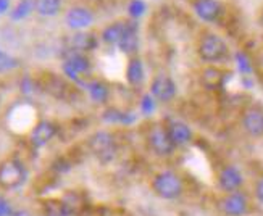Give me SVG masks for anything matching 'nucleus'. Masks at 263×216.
<instances>
[{"instance_id":"24","label":"nucleus","mask_w":263,"mask_h":216,"mask_svg":"<svg viewBox=\"0 0 263 216\" xmlns=\"http://www.w3.org/2000/svg\"><path fill=\"white\" fill-rule=\"evenodd\" d=\"M128 10H129V15L133 18H139V16L144 15L145 4L142 2V0H133V2L129 4V7H128Z\"/></svg>"},{"instance_id":"11","label":"nucleus","mask_w":263,"mask_h":216,"mask_svg":"<svg viewBox=\"0 0 263 216\" xmlns=\"http://www.w3.org/2000/svg\"><path fill=\"white\" fill-rule=\"evenodd\" d=\"M242 183H244L242 173L233 165L224 166L218 174V186L223 192H226V194L237 192L239 189H241Z\"/></svg>"},{"instance_id":"22","label":"nucleus","mask_w":263,"mask_h":216,"mask_svg":"<svg viewBox=\"0 0 263 216\" xmlns=\"http://www.w3.org/2000/svg\"><path fill=\"white\" fill-rule=\"evenodd\" d=\"M45 89H47L53 97H59V99H63L68 92V86L57 76L49 77V83H45Z\"/></svg>"},{"instance_id":"3","label":"nucleus","mask_w":263,"mask_h":216,"mask_svg":"<svg viewBox=\"0 0 263 216\" xmlns=\"http://www.w3.org/2000/svg\"><path fill=\"white\" fill-rule=\"evenodd\" d=\"M89 147L102 163L111 162L117 155V145L113 141V135L107 131H99L90 135Z\"/></svg>"},{"instance_id":"9","label":"nucleus","mask_w":263,"mask_h":216,"mask_svg":"<svg viewBox=\"0 0 263 216\" xmlns=\"http://www.w3.org/2000/svg\"><path fill=\"white\" fill-rule=\"evenodd\" d=\"M65 23L71 29L84 31L94 23V13L86 7H71L65 15Z\"/></svg>"},{"instance_id":"15","label":"nucleus","mask_w":263,"mask_h":216,"mask_svg":"<svg viewBox=\"0 0 263 216\" xmlns=\"http://www.w3.org/2000/svg\"><path fill=\"white\" fill-rule=\"evenodd\" d=\"M131 25V21H115L104 28L102 31V41L108 45H118L123 39V36L126 34L128 28Z\"/></svg>"},{"instance_id":"12","label":"nucleus","mask_w":263,"mask_h":216,"mask_svg":"<svg viewBox=\"0 0 263 216\" xmlns=\"http://www.w3.org/2000/svg\"><path fill=\"white\" fill-rule=\"evenodd\" d=\"M194 11L200 19L213 23L221 16L223 7L218 0H196L194 2Z\"/></svg>"},{"instance_id":"17","label":"nucleus","mask_w":263,"mask_h":216,"mask_svg":"<svg viewBox=\"0 0 263 216\" xmlns=\"http://www.w3.org/2000/svg\"><path fill=\"white\" fill-rule=\"evenodd\" d=\"M118 47L123 53L126 55H134L139 49V36H137V23L131 21V25L126 31V34L123 36L121 42L118 44Z\"/></svg>"},{"instance_id":"30","label":"nucleus","mask_w":263,"mask_h":216,"mask_svg":"<svg viewBox=\"0 0 263 216\" xmlns=\"http://www.w3.org/2000/svg\"><path fill=\"white\" fill-rule=\"evenodd\" d=\"M10 7V0H0V15L5 13Z\"/></svg>"},{"instance_id":"27","label":"nucleus","mask_w":263,"mask_h":216,"mask_svg":"<svg viewBox=\"0 0 263 216\" xmlns=\"http://www.w3.org/2000/svg\"><path fill=\"white\" fill-rule=\"evenodd\" d=\"M237 63H239V68H241V71L250 73V63L244 53H237Z\"/></svg>"},{"instance_id":"14","label":"nucleus","mask_w":263,"mask_h":216,"mask_svg":"<svg viewBox=\"0 0 263 216\" xmlns=\"http://www.w3.org/2000/svg\"><path fill=\"white\" fill-rule=\"evenodd\" d=\"M166 131L170 134L171 142L175 144V147L186 145L192 139V131H191V128L187 126L186 123H182V121H176V120L170 121L166 124Z\"/></svg>"},{"instance_id":"23","label":"nucleus","mask_w":263,"mask_h":216,"mask_svg":"<svg viewBox=\"0 0 263 216\" xmlns=\"http://www.w3.org/2000/svg\"><path fill=\"white\" fill-rule=\"evenodd\" d=\"M221 79H223V74L220 70H216V68H207L202 74V83L209 89L218 87L221 84Z\"/></svg>"},{"instance_id":"5","label":"nucleus","mask_w":263,"mask_h":216,"mask_svg":"<svg viewBox=\"0 0 263 216\" xmlns=\"http://www.w3.org/2000/svg\"><path fill=\"white\" fill-rule=\"evenodd\" d=\"M147 142H148V147L152 149V152L160 156H168L176 149L175 144L170 139V134H168L166 128H163V126H155L151 132H148Z\"/></svg>"},{"instance_id":"1","label":"nucleus","mask_w":263,"mask_h":216,"mask_svg":"<svg viewBox=\"0 0 263 216\" xmlns=\"http://www.w3.org/2000/svg\"><path fill=\"white\" fill-rule=\"evenodd\" d=\"M199 58L209 65L221 63L230 55V47L221 36L215 32H205L197 45Z\"/></svg>"},{"instance_id":"6","label":"nucleus","mask_w":263,"mask_h":216,"mask_svg":"<svg viewBox=\"0 0 263 216\" xmlns=\"http://www.w3.org/2000/svg\"><path fill=\"white\" fill-rule=\"evenodd\" d=\"M151 94L160 102H171L176 95V84L168 74H157L152 79Z\"/></svg>"},{"instance_id":"18","label":"nucleus","mask_w":263,"mask_h":216,"mask_svg":"<svg viewBox=\"0 0 263 216\" xmlns=\"http://www.w3.org/2000/svg\"><path fill=\"white\" fill-rule=\"evenodd\" d=\"M144 65L139 58H131L126 66V79L131 86H141L144 81Z\"/></svg>"},{"instance_id":"7","label":"nucleus","mask_w":263,"mask_h":216,"mask_svg":"<svg viewBox=\"0 0 263 216\" xmlns=\"http://www.w3.org/2000/svg\"><path fill=\"white\" fill-rule=\"evenodd\" d=\"M90 62L86 55L73 52L63 63V71L68 77H71L73 81H81V76L89 73Z\"/></svg>"},{"instance_id":"20","label":"nucleus","mask_w":263,"mask_h":216,"mask_svg":"<svg viewBox=\"0 0 263 216\" xmlns=\"http://www.w3.org/2000/svg\"><path fill=\"white\" fill-rule=\"evenodd\" d=\"M87 90H89V95L90 99H92L94 102H97V104H104V102L108 99V87L100 83V81H92L86 84Z\"/></svg>"},{"instance_id":"21","label":"nucleus","mask_w":263,"mask_h":216,"mask_svg":"<svg viewBox=\"0 0 263 216\" xmlns=\"http://www.w3.org/2000/svg\"><path fill=\"white\" fill-rule=\"evenodd\" d=\"M36 10V4H34V0H20L18 5L11 10V19H23L26 18L28 15H31V11Z\"/></svg>"},{"instance_id":"25","label":"nucleus","mask_w":263,"mask_h":216,"mask_svg":"<svg viewBox=\"0 0 263 216\" xmlns=\"http://www.w3.org/2000/svg\"><path fill=\"white\" fill-rule=\"evenodd\" d=\"M141 108L144 111V115H151V113L155 110V100L151 94H147L142 97V102H141Z\"/></svg>"},{"instance_id":"19","label":"nucleus","mask_w":263,"mask_h":216,"mask_svg":"<svg viewBox=\"0 0 263 216\" xmlns=\"http://www.w3.org/2000/svg\"><path fill=\"white\" fill-rule=\"evenodd\" d=\"M36 4V11L41 16H55L60 13L63 7V0H34Z\"/></svg>"},{"instance_id":"13","label":"nucleus","mask_w":263,"mask_h":216,"mask_svg":"<svg viewBox=\"0 0 263 216\" xmlns=\"http://www.w3.org/2000/svg\"><path fill=\"white\" fill-rule=\"evenodd\" d=\"M57 134V126L50 121H41L31 131V142L34 147H44L49 144Z\"/></svg>"},{"instance_id":"10","label":"nucleus","mask_w":263,"mask_h":216,"mask_svg":"<svg viewBox=\"0 0 263 216\" xmlns=\"http://www.w3.org/2000/svg\"><path fill=\"white\" fill-rule=\"evenodd\" d=\"M221 210L228 216H244L249 210V200L242 192H231L221 199Z\"/></svg>"},{"instance_id":"4","label":"nucleus","mask_w":263,"mask_h":216,"mask_svg":"<svg viewBox=\"0 0 263 216\" xmlns=\"http://www.w3.org/2000/svg\"><path fill=\"white\" fill-rule=\"evenodd\" d=\"M26 179V169L20 162L8 160L0 165V186L4 189H16Z\"/></svg>"},{"instance_id":"28","label":"nucleus","mask_w":263,"mask_h":216,"mask_svg":"<svg viewBox=\"0 0 263 216\" xmlns=\"http://www.w3.org/2000/svg\"><path fill=\"white\" fill-rule=\"evenodd\" d=\"M11 214V207L7 199L0 197V216H10Z\"/></svg>"},{"instance_id":"8","label":"nucleus","mask_w":263,"mask_h":216,"mask_svg":"<svg viewBox=\"0 0 263 216\" xmlns=\"http://www.w3.org/2000/svg\"><path fill=\"white\" fill-rule=\"evenodd\" d=\"M242 128L252 138H261L263 135V108L258 105L249 107L242 113Z\"/></svg>"},{"instance_id":"31","label":"nucleus","mask_w":263,"mask_h":216,"mask_svg":"<svg viewBox=\"0 0 263 216\" xmlns=\"http://www.w3.org/2000/svg\"><path fill=\"white\" fill-rule=\"evenodd\" d=\"M10 216H31V213L28 210H15V211H11Z\"/></svg>"},{"instance_id":"26","label":"nucleus","mask_w":263,"mask_h":216,"mask_svg":"<svg viewBox=\"0 0 263 216\" xmlns=\"http://www.w3.org/2000/svg\"><path fill=\"white\" fill-rule=\"evenodd\" d=\"M18 65V62L11 56L5 55V53H0V71H5V70H11Z\"/></svg>"},{"instance_id":"2","label":"nucleus","mask_w":263,"mask_h":216,"mask_svg":"<svg viewBox=\"0 0 263 216\" xmlns=\"http://www.w3.org/2000/svg\"><path fill=\"white\" fill-rule=\"evenodd\" d=\"M152 187L155 190V194L162 199L166 200H173L178 199L182 194V181L181 178L173 173V171H163V173H158L154 178V183Z\"/></svg>"},{"instance_id":"29","label":"nucleus","mask_w":263,"mask_h":216,"mask_svg":"<svg viewBox=\"0 0 263 216\" xmlns=\"http://www.w3.org/2000/svg\"><path fill=\"white\" fill-rule=\"evenodd\" d=\"M255 199L263 205V178H260L255 184Z\"/></svg>"},{"instance_id":"16","label":"nucleus","mask_w":263,"mask_h":216,"mask_svg":"<svg viewBox=\"0 0 263 216\" xmlns=\"http://www.w3.org/2000/svg\"><path fill=\"white\" fill-rule=\"evenodd\" d=\"M70 45L74 52H89L94 50L97 47V37L92 32H86V31H78L76 34H73L70 39Z\"/></svg>"}]
</instances>
